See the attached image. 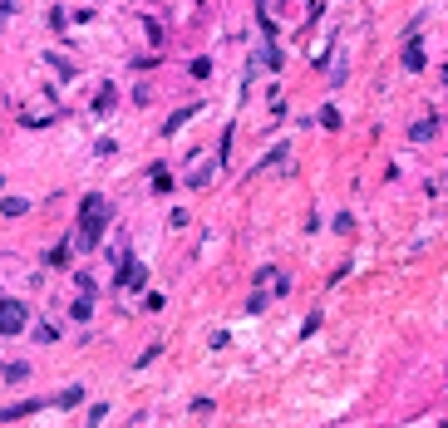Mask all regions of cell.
Wrapping results in <instances>:
<instances>
[{"mask_svg": "<svg viewBox=\"0 0 448 428\" xmlns=\"http://www.w3.org/2000/svg\"><path fill=\"white\" fill-rule=\"evenodd\" d=\"M212 74V59H193V79H207Z\"/></svg>", "mask_w": 448, "mask_h": 428, "instance_id": "obj_18", "label": "cell"}, {"mask_svg": "<svg viewBox=\"0 0 448 428\" xmlns=\"http://www.w3.org/2000/svg\"><path fill=\"white\" fill-rule=\"evenodd\" d=\"M35 409H50V399H30V404H10V409H0V424H10V419H25V414H35Z\"/></svg>", "mask_w": 448, "mask_h": 428, "instance_id": "obj_4", "label": "cell"}, {"mask_svg": "<svg viewBox=\"0 0 448 428\" xmlns=\"http://www.w3.org/2000/svg\"><path fill=\"white\" fill-rule=\"evenodd\" d=\"M286 153H291V143H276V148L261 158V168H276V163H286Z\"/></svg>", "mask_w": 448, "mask_h": 428, "instance_id": "obj_9", "label": "cell"}, {"mask_svg": "<svg viewBox=\"0 0 448 428\" xmlns=\"http://www.w3.org/2000/svg\"><path fill=\"white\" fill-rule=\"evenodd\" d=\"M434 133H439V118H424V123H414V128H409V138H414V143H429Z\"/></svg>", "mask_w": 448, "mask_h": 428, "instance_id": "obj_7", "label": "cell"}, {"mask_svg": "<svg viewBox=\"0 0 448 428\" xmlns=\"http://www.w3.org/2000/svg\"><path fill=\"white\" fill-rule=\"evenodd\" d=\"M404 69H424V50H419V40H409V50H404Z\"/></svg>", "mask_w": 448, "mask_h": 428, "instance_id": "obj_8", "label": "cell"}, {"mask_svg": "<svg viewBox=\"0 0 448 428\" xmlns=\"http://www.w3.org/2000/svg\"><path fill=\"white\" fill-rule=\"evenodd\" d=\"M50 404H59V409H79V404H84V389H79V384H69V389L50 394Z\"/></svg>", "mask_w": 448, "mask_h": 428, "instance_id": "obj_5", "label": "cell"}, {"mask_svg": "<svg viewBox=\"0 0 448 428\" xmlns=\"http://www.w3.org/2000/svg\"><path fill=\"white\" fill-rule=\"evenodd\" d=\"M50 64H54V69H59L64 79H74V64H69V59H59V54H50Z\"/></svg>", "mask_w": 448, "mask_h": 428, "instance_id": "obj_17", "label": "cell"}, {"mask_svg": "<svg viewBox=\"0 0 448 428\" xmlns=\"http://www.w3.org/2000/svg\"><path fill=\"white\" fill-rule=\"evenodd\" d=\"M30 325V311L20 301H0V335H20Z\"/></svg>", "mask_w": 448, "mask_h": 428, "instance_id": "obj_2", "label": "cell"}, {"mask_svg": "<svg viewBox=\"0 0 448 428\" xmlns=\"http://www.w3.org/2000/svg\"><path fill=\"white\" fill-rule=\"evenodd\" d=\"M35 340H40V345H54V340H59V330H54V325H40V330H35Z\"/></svg>", "mask_w": 448, "mask_h": 428, "instance_id": "obj_15", "label": "cell"}, {"mask_svg": "<svg viewBox=\"0 0 448 428\" xmlns=\"http://www.w3.org/2000/svg\"><path fill=\"white\" fill-rule=\"evenodd\" d=\"M153 187H158V192H168V187H173V178H168V168H153Z\"/></svg>", "mask_w": 448, "mask_h": 428, "instance_id": "obj_14", "label": "cell"}, {"mask_svg": "<svg viewBox=\"0 0 448 428\" xmlns=\"http://www.w3.org/2000/svg\"><path fill=\"white\" fill-rule=\"evenodd\" d=\"M25 207H30L25 197H5V202H0V212H5V216H20V212H25Z\"/></svg>", "mask_w": 448, "mask_h": 428, "instance_id": "obj_11", "label": "cell"}, {"mask_svg": "<svg viewBox=\"0 0 448 428\" xmlns=\"http://www.w3.org/2000/svg\"><path fill=\"white\" fill-rule=\"evenodd\" d=\"M246 311H251V316H261V311H266V296H261V291H251V301H246Z\"/></svg>", "mask_w": 448, "mask_h": 428, "instance_id": "obj_19", "label": "cell"}, {"mask_svg": "<svg viewBox=\"0 0 448 428\" xmlns=\"http://www.w3.org/2000/svg\"><path fill=\"white\" fill-rule=\"evenodd\" d=\"M193 113H202V104H188V108H178V113H173V118L163 123V133H178V128H183V123H188Z\"/></svg>", "mask_w": 448, "mask_h": 428, "instance_id": "obj_6", "label": "cell"}, {"mask_svg": "<svg viewBox=\"0 0 448 428\" xmlns=\"http://www.w3.org/2000/svg\"><path fill=\"white\" fill-rule=\"evenodd\" d=\"M321 128L335 133V128H340V108H321Z\"/></svg>", "mask_w": 448, "mask_h": 428, "instance_id": "obj_12", "label": "cell"}, {"mask_svg": "<svg viewBox=\"0 0 448 428\" xmlns=\"http://www.w3.org/2000/svg\"><path fill=\"white\" fill-rule=\"evenodd\" d=\"M109 221H113V202H104L99 192H94V197H84V207H79V246H84V251H94Z\"/></svg>", "mask_w": 448, "mask_h": 428, "instance_id": "obj_1", "label": "cell"}, {"mask_svg": "<svg viewBox=\"0 0 448 428\" xmlns=\"http://www.w3.org/2000/svg\"><path fill=\"white\" fill-rule=\"evenodd\" d=\"M207 178H212V163H207V168H193V173H188V183H193V187H202Z\"/></svg>", "mask_w": 448, "mask_h": 428, "instance_id": "obj_13", "label": "cell"}, {"mask_svg": "<svg viewBox=\"0 0 448 428\" xmlns=\"http://www.w3.org/2000/svg\"><path fill=\"white\" fill-rule=\"evenodd\" d=\"M143 281H148V266L133 261V256H123V266H118V286H123V291H143Z\"/></svg>", "mask_w": 448, "mask_h": 428, "instance_id": "obj_3", "label": "cell"}, {"mask_svg": "<svg viewBox=\"0 0 448 428\" xmlns=\"http://www.w3.org/2000/svg\"><path fill=\"white\" fill-rule=\"evenodd\" d=\"M113 108V89H99V99H94V113H109Z\"/></svg>", "mask_w": 448, "mask_h": 428, "instance_id": "obj_16", "label": "cell"}, {"mask_svg": "<svg viewBox=\"0 0 448 428\" xmlns=\"http://www.w3.org/2000/svg\"><path fill=\"white\" fill-rule=\"evenodd\" d=\"M69 316H74V320H89V316H94V296H79V301H74V311H69Z\"/></svg>", "mask_w": 448, "mask_h": 428, "instance_id": "obj_10", "label": "cell"}]
</instances>
